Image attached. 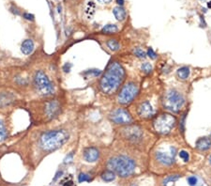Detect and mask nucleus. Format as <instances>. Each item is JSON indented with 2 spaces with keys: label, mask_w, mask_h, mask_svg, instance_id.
<instances>
[{
  "label": "nucleus",
  "mask_w": 211,
  "mask_h": 186,
  "mask_svg": "<svg viewBox=\"0 0 211 186\" xmlns=\"http://www.w3.org/2000/svg\"><path fill=\"white\" fill-rule=\"evenodd\" d=\"M58 186H75V184H74V182L72 181V178L68 177V178L63 179Z\"/></svg>",
  "instance_id": "obj_21"
},
{
  "label": "nucleus",
  "mask_w": 211,
  "mask_h": 186,
  "mask_svg": "<svg viewBox=\"0 0 211 186\" xmlns=\"http://www.w3.org/2000/svg\"><path fill=\"white\" fill-rule=\"evenodd\" d=\"M179 179V176L178 175H175V176H170V177H167L165 179L164 181H163V184L166 185L168 183V182H172V181H178Z\"/></svg>",
  "instance_id": "obj_24"
},
{
  "label": "nucleus",
  "mask_w": 211,
  "mask_h": 186,
  "mask_svg": "<svg viewBox=\"0 0 211 186\" xmlns=\"http://www.w3.org/2000/svg\"><path fill=\"white\" fill-rule=\"evenodd\" d=\"M179 157L181 158L184 162H188L189 159H190L189 153L186 150H180V152H179Z\"/></svg>",
  "instance_id": "obj_27"
},
{
  "label": "nucleus",
  "mask_w": 211,
  "mask_h": 186,
  "mask_svg": "<svg viewBox=\"0 0 211 186\" xmlns=\"http://www.w3.org/2000/svg\"><path fill=\"white\" fill-rule=\"evenodd\" d=\"M146 56H148L151 59H155L157 57V55H156V53L152 48H148L147 52H146Z\"/></svg>",
  "instance_id": "obj_29"
},
{
  "label": "nucleus",
  "mask_w": 211,
  "mask_h": 186,
  "mask_svg": "<svg viewBox=\"0 0 211 186\" xmlns=\"http://www.w3.org/2000/svg\"><path fill=\"white\" fill-rule=\"evenodd\" d=\"M188 183L190 185V186H196L197 182H198V179H197L195 176H190V177L188 178Z\"/></svg>",
  "instance_id": "obj_26"
},
{
  "label": "nucleus",
  "mask_w": 211,
  "mask_h": 186,
  "mask_svg": "<svg viewBox=\"0 0 211 186\" xmlns=\"http://www.w3.org/2000/svg\"><path fill=\"white\" fill-rule=\"evenodd\" d=\"M59 110V104L56 101H48L45 105V113L48 117L53 118L56 116Z\"/></svg>",
  "instance_id": "obj_12"
},
{
  "label": "nucleus",
  "mask_w": 211,
  "mask_h": 186,
  "mask_svg": "<svg viewBox=\"0 0 211 186\" xmlns=\"http://www.w3.org/2000/svg\"><path fill=\"white\" fill-rule=\"evenodd\" d=\"M107 46L111 51H117L119 49V43L115 40H109L107 42Z\"/></svg>",
  "instance_id": "obj_20"
},
{
  "label": "nucleus",
  "mask_w": 211,
  "mask_h": 186,
  "mask_svg": "<svg viewBox=\"0 0 211 186\" xmlns=\"http://www.w3.org/2000/svg\"><path fill=\"white\" fill-rule=\"evenodd\" d=\"M184 98L175 90H170L165 94L163 99V106L172 112H178L184 104Z\"/></svg>",
  "instance_id": "obj_6"
},
{
  "label": "nucleus",
  "mask_w": 211,
  "mask_h": 186,
  "mask_svg": "<svg viewBox=\"0 0 211 186\" xmlns=\"http://www.w3.org/2000/svg\"><path fill=\"white\" fill-rule=\"evenodd\" d=\"M118 31L117 26L115 25H107L102 28L101 29V33L103 34H113Z\"/></svg>",
  "instance_id": "obj_19"
},
{
  "label": "nucleus",
  "mask_w": 211,
  "mask_h": 186,
  "mask_svg": "<svg viewBox=\"0 0 211 186\" xmlns=\"http://www.w3.org/2000/svg\"><path fill=\"white\" fill-rule=\"evenodd\" d=\"M111 120L117 124H129L131 122L132 118L130 113L124 109H117L111 114Z\"/></svg>",
  "instance_id": "obj_8"
},
{
  "label": "nucleus",
  "mask_w": 211,
  "mask_h": 186,
  "mask_svg": "<svg viewBox=\"0 0 211 186\" xmlns=\"http://www.w3.org/2000/svg\"><path fill=\"white\" fill-rule=\"evenodd\" d=\"M138 114H139V116L143 118H151L153 116V114H154V110H153L150 103H148V101H144V103H142L138 108Z\"/></svg>",
  "instance_id": "obj_9"
},
{
  "label": "nucleus",
  "mask_w": 211,
  "mask_h": 186,
  "mask_svg": "<svg viewBox=\"0 0 211 186\" xmlns=\"http://www.w3.org/2000/svg\"><path fill=\"white\" fill-rule=\"evenodd\" d=\"M211 147V139L207 137H202L197 140L196 148L199 150H206Z\"/></svg>",
  "instance_id": "obj_13"
},
{
  "label": "nucleus",
  "mask_w": 211,
  "mask_h": 186,
  "mask_svg": "<svg viewBox=\"0 0 211 186\" xmlns=\"http://www.w3.org/2000/svg\"><path fill=\"white\" fill-rule=\"evenodd\" d=\"M134 55H135L136 56L140 57V58H144V57H145L146 54H145L142 49H140V48H136V49L134 50Z\"/></svg>",
  "instance_id": "obj_25"
},
{
  "label": "nucleus",
  "mask_w": 211,
  "mask_h": 186,
  "mask_svg": "<svg viewBox=\"0 0 211 186\" xmlns=\"http://www.w3.org/2000/svg\"><path fill=\"white\" fill-rule=\"evenodd\" d=\"M71 160H72V153H70L69 156H67L66 159L64 160V163L67 164V163H70V162H71Z\"/></svg>",
  "instance_id": "obj_33"
},
{
  "label": "nucleus",
  "mask_w": 211,
  "mask_h": 186,
  "mask_svg": "<svg viewBox=\"0 0 211 186\" xmlns=\"http://www.w3.org/2000/svg\"><path fill=\"white\" fill-rule=\"evenodd\" d=\"M23 18L26 20H29V21H33L34 20V15L30 14V13H23Z\"/></svg>",
  "instance_id": "obj_30"
},
{
  "label": "nucleus",
  "mask_w": 211,
  "mask_h": 186,
  "mask_svg": "<svg viewBox=\"0 0 211 186\" xmlns=\"http://www.w3.org/2000/svg\"><path fill=\"white\" fill-rule=\"evenodd\" d=\"M141 69H142V71L144 73H151V71H152V65L150 63H148V62H145L141 66Z\"/></svg>",
  "instance_id": "obj_23"
},
{
  "label": "nucleus",
  "mask_w": 211,
  "mask_h": 186,
  "mask_svg": "<svg viewBox=\"0 0 211 186\" xmlns=\"http://www.w3.org/2000/svg\"><path fill=\"white\" fill-rule=\"evenodd\" d=\"M70 68H71V64L67 63L66 65L63 67V70H64V72H65V73H69L70 71Z\"/></svg>",
  "instance_id": "obj_32"
},
{
  "label": "nucleus",
  "mask_w": 211,
  "mask_h": 186,
  "mask_svg": "<svg viewBox=\"0 0 211 186\" xmlns=\"http://www.w3.org/2000/svg\"><path fill=\"white\" fill-rule=\"evenodd\" d=\"M185 117H186V115H183V117H182V120H181V121H180V131L182 132H184V121H185Z\"/></svg>",
  "instance_id": "obj_31"
},
{
  "label": "nucleus",
  "mask_w": 211,
  "mask_h": 186,
  "mask_svg": "<svg viewBox=\"0 0 211 186\" xmlns=\"http://www.w3.org/2000/svg\"><path fill=\"white\" fill-rule=\"evenodd\" d=\"M78 181L79 182H84V181H90V179H89V176L84 174V173H81L79 175V177H78Z\"/></svg>",
  "instance_id": "obj_28"
},
{
  "label": "nucleus",
  "mask_w": 211,
  "mask_h": 186,
  "mask_svg": "<svg viewBox=\"0 0 211 186\" xmlns=\"http://www.w3.org/2000/svg\"><path fill=\"white\" fill-rule=\"evenodd\" d=\"M125 71L118 62H112L100 79V87L105 94L115 93L123 82Z\"/></svg>",
  "instance_id": "obj_1"
},
{
  "label": "nucleus",
  "mask_w": 211,
  "mask_h": 186,
  "mask_svg": "<svg viewBox=\"0 0 211 186\" xmlns=\"http://www.w3.org/2000/svg\"><path fill=\"white\" fill-rule=\"evenodd\" d=\"M113 13H114L115 19H117V21L121 22V21H123V20H125V18H126V11L121 6H118V7L114 8Z\"/></svg>",
  "instance_id": "obj_16"
},
{
  "label": "nucleus",
  "mask_w": 211,
  "mask_h": 186,
  "mask_svg": "<svg viewBox=\"0 0 211 186\" xmlns=\"http://www.w3.org/2000/svg\"><path fill=\"white\" fill-rule=\"evenodd\" d=\"M21 50L23 55H30L34 51V42L32 40H25L22 43Z\"/></svg>",
  "instance_id": "obj_14"
},
{
  "label": "nucleus",
  "mask_w": 211,
  "mask_h": 186,
  "mask_svg": "<svg viewBox=\"0 0 211 186\" xmlns=\"http://www.w3.org/2000/svg\"><path fill=\"white\" fill-rule=\"evenodd\" d=\"M138 93V89L136 85L133 83H128L123 87L121 89L120 93L118 94V101L121 104H128L130 103L132 100L134 99L135 96Z\"/></svg>",
  "instance_id": "obj_7"
},
{
  "label": "nucleus",
  "mask_w": 211,
  "mask_h": 186,
  "mask_svg": "<svg viewBox=\"0 0 211 186\" xmlns=\"http://www.w3.org/2000/svg\"><path fill=\"white\" fill-rule=\"evenodd\" d=\"M97 1L100 4H109V3L112 2V0H97Z\"/></svg>",
  "instance_id": "obj_34"
},
{
  "label": "nucleus",
  "mask_w": 211,
  "mask_h": 186,
  "mask_svg": "<svg viewBox=\"0 0 211 186\" xmlns=\"http://www.w3.org/2000/svg\"><path fill=\"white\" fill-rule=\"evenodd\" d=\"M178 76L179 79L186 80L190 76V69L188 67H182L178 70Z\"/></svg>",
  "instance_id": "obj_17"
},
{
  "label": "nucleus",
  "mask_w": 211,
  "mask_h": 186,
  "mask_svg": "<svg viewBox=\"0 0 211 186\" xmlns=\"http://www.w3.org/2000/svg\"><path fill=\"white\" fill-rule=\"evenodd\" d=\"M70 135L65 130H54L42 134L40 138V146L44 151H53L62 147L69 140Z\"/></svg>",
  "instance_id": "obj_2"
},
{
  "label": "nucleus",
  "mask_w": 211,
  "mask_h": 186,
  "mask_svg": "<svg viewBox=\"0 0 211 186\" xmlns=\"http://www.w3.org/2000/svg\"><path fill=\"white\" fill-rule=\"evenodd\" d=\"M117 3L119 6H123L124 5V0H117Z\"/></svg>",
  "instance_id": "obj_35"
},
{
  "label": "nucleus",
  "mask_w": 211,
  "mask_h": 186,
  "mask_svg": "<svg viewBox=\"0 0 211 186\" xmlns=\"http://www.w3.org/2000/svg\"><path fill=\"white\" fill-rule=\"evenodd\" d=\"M7 136V131H6V127L3 121L0 120V140H4Z\"/></svg>",
  "instance_id": "obj_22"
},
{
  "label": "nucleus",
  "mask_w": 211,
  "mask_h": 186,
  "mask_svg": "<svg viewBox=\"0 0 211 186\" xmlns=\"http://www.w3.org/2000/svg\"><path fill=\"white\" fill-rule=\"evenodd\" d=\"M33 82L36 89L42 95L48 96L54 93V89L53 84L48 78V76L46 75V73H43L42 71H37L35 73Z\"/></svg>",
  "instance_id": "obj_5"
},
{
  "label": "nucleus",
  "mask_w": 211,
  "mask_h": 186,
  "mask_svg": "<svg viewBox=\"0 0 211 186\" xmlns=\"http://www.w3.org/2000/svg\"><path fill=\"white\" fill-rule=\"evenodd\" d=\"M95 13H96V5L93 1H88L84 9V14L87 19H92Z\"/></svg>",
  "instance_id": "obj_15"
},
{
  "label": "nucleus",
  "mask_w": 211,
  "mask_h": 186,
  "mask_svg": "<svg viewBox=\"0 0 211 186\" xmlns=\"http://www.w3.org/2000/svg\"><path fill=\"white\" fill-rule=\"evenodd\" d=\"M98 150L95 148H87L84 150V159L88 163H94L98 158Z\"/></svg>",
  "instance_id": "obj_11"
},
{
  "label": "nucleus",
  "mask_w": 211,
  "mask_h": 186,
  "mask_svg": "<svg viewBox=\"0 0 211 186\" xmlns=\"http://www.w3.org/2000/svg\"><path fill=\"white\" fill-rule=\"evenodd\" d=\"M176 120L171 114H161L153 121V127L158 134H167L175 125Z\"/></svg>",
  "instance_id": "obj_4"
},
{
  "label": "nucleus",
  "mask_w": 211,
  "mask_h": 186,
  "mask_svg": "<svg viewBox=\"0 0 211 186\" xmlns=\"http://www.w3.org/2000/svg\"><path fill=\"white\" fill-rule=\"evenodd\" d=\"M101 179H102L104 181H107V182L113 181L115 179V173L112 170H106L101 174Z\"/></svg>",
  "instance_id": "obj_18"
},
{
  "label": "nucleus",
  "mask_w": 211,
  "mask_h": 186,
  "mask_svg": "<svg viewBox=\"0 0 211 186\" xmlns=\"http://www.w3.org/2000/svg\"><path fill=\"white\" fill-rule=\"evenodd\" d=\"M108 167L120 177H128L133 173L135 163L133 160L126 156H117L110 159L108 162Z\"/></svg>",
  "instance_id": "obj_3"
},
{
  "label": "nucleus",
  "mask_w": 211,
  "mask_h": 186,
  "mask_svg": "<svg viewBox=\"0 0 211 186\" xmlns=\"http://www.w3.org/2000/svg\"><path fill=\"white\" fill-rule=\"evenodd\" d=\"M209 163H210V164H211V156H210V157H209Z\"/></svg>",
  "instance_id": "obj_36"
},
{
  "label": "nucleus",
  "mask_w": 211,
  "mask_h": 186,
  "mask_svg": "<svg viewBox=\"0 0 211 186\" xmlns=\"http://www.w3.org/2000/svg\"><path fill=\"white\" fill-rule=\"evenodd\" d=\"M155 158L159 163L163 165H171L173 163V155H169L161 151H157L155 154Z\"/></svg>",
  "instance_id": "obj_10"
}]
</instances>
